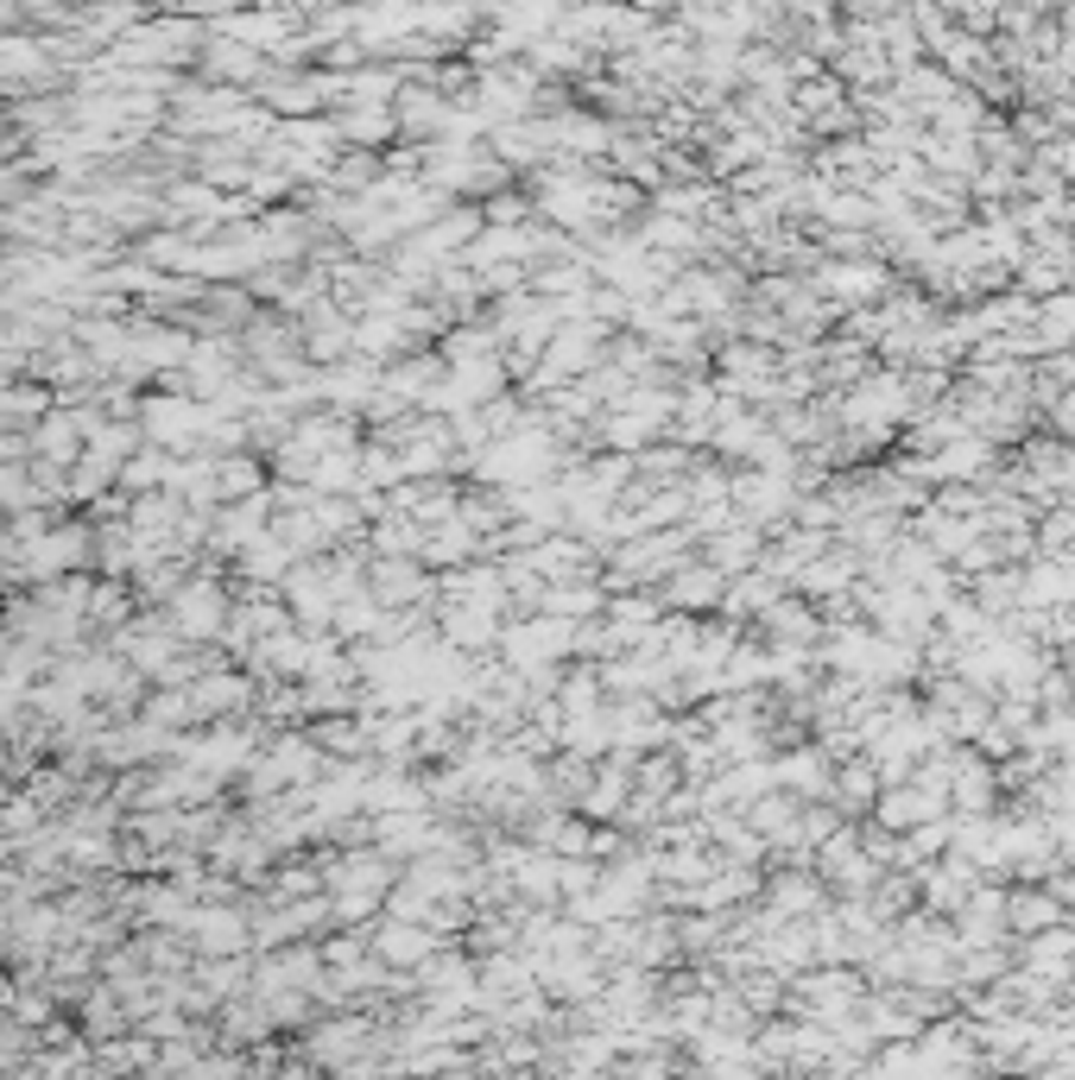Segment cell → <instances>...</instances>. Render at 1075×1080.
Listing matches in <instances>:
<instances>
[{
    "label": "cell",
    "mask_w": 1075,
    "mask_h": 1080,
    "mask_svg": "<svg viewBox=\"0 0 1075 1080\" xmlns=\"http://www.w3.org/2000/svg\"><path fill=\"white\" fill-rule=\"evenodd\" d=\"M178 626L184 632H215L222 626V594H215V588H190L178 601Z\"/></svg>",
    "instance_id": "1"
},
{
    "label": "cell",
    "mask_w": 1075,
    "mask_h": 1080,
    "mask_svg": "<svg viewBox=\"0 0 1075 1080\" xmlns=\"http://www.w3.org/2000/svg\"><path fill=\"white\" fill-rule=\"evenodd\" d=\"M879 809H886V822H893V828H911L918 815H930V809H937V797H923V790H898V797H886Z\"/></svg>",
    "instance_id": "2"
}]
</instances>
